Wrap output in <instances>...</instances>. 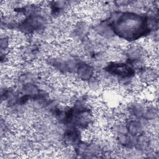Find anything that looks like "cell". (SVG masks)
I'll use <instances>...</instances> for the list:
<instances>
[{
	"instance_id": "obj_1",
	"label": "cell",
	"mask_w": 159,
	"mask_h": 159,
	"mask_svg": "<svg viewBox=\"0 0 159 159\" xmlns=\"http://www.w3.org/2000/svg\"><path fill=\"white\" fill-rule=\"evenodd\" d=\"M93 74V68L87 65H81L78 68V76L83 81L90 80Z\"/></svg>"
}]
</instances>
